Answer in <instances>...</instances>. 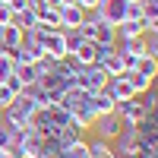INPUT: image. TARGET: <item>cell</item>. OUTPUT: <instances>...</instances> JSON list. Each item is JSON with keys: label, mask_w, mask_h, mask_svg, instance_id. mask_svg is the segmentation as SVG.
Segmentation results:
<instances>
[{"label": "cell", "mask_w": 158, "mask_h": 158, "mask_svg": "<svg viewBox=\"0 0 158 158\" xmlns=\"http://www.w3.org/2000/svg\"><path fill=\"white\" fill-rule=\"evenodd\" d=\"M79 35H82V41H92V44H98V48L117 44V29H114V25H108V22H101L95 13L85 16V22L79 25Z\"/></svg>", "instance_id": "6da1fadb"}, {"label": "cell", "mask_w": 158, "mask_h": 158, "mask_svg": "<svg viewBox=\"0 0 158 158\" xmlns=\"http://www.w3.org/2000/svg\"><path fill=\"white\" fill-rule=\"evenodd\" d=\"M142 149V133H139V123H123V130L117 133V146H114V155L120 158H136Z\"/></svg>", "instance_id": "7a4b0ae2"}, {"label": "cell", "mask_w": 158, "mask_h": 158, "mask_svg": "<svg viewBox=\"0 0 158 158\" xmlns=\"http://www.w3.org/2000/svg\"><path fill=\"white\" fill-rule=\"evenodd\" d=\"M127 6H130V0H101L98 10H92L101 22H108V25H123L127 22Z\"/></svg>", "instance_id": "3957f363"}, {"label": "cell", "mask_w": 158, "mask_h": 158, "mask_svg": "<svg viewBox=\"0 0 158 158\" xmlns=\"http://www.w3.org/2000/svg\"><path fill=\"white\" fill-rule=\"evenodd\" d=\"M108 73H104L101 67H82L79 70V76H76V85L79 89H85L89 95H95V92H101V89H108Z\"/></svg>", "instance_id": "277c9868"}, {"label": "cell", "mask_w": 158, "mask_h": 158, "mask_svg": "<svg viewBox=\"0 0 158 158\" xmlns=\"http://www.w3.org/2000/svg\"><path fill=\"white\" fill-rule=\"evenodd\" d=\"M114 114L120 117L123 123H142L149 111H146V104H142V98H139V95H133V98H127V101H117Z\"/></svg>", "instance_id": "5b68a950"}, {"label": "cell", "mask_w": 158, "mask_h": 158, "mask_svg": "<svg viewBox=\"0 0 158 158\" xmlns=\"http://www.w3.org/2000/svg\"><path fill=\"white\" fill-rule=\"evenodd\" d=\"M41 51H44L51 60L70 57V48H67V38H63V29H57V32H41Z\"/></svg>", "instance_id": "8992f818"}, {"label": "cell", "mask_w": 158, "mask_h": 158, "mask_svg": "<svg viewBox=\"0 0 158 158\" xmlns=\"http://www.w3.org/2000/svg\"><path fill=\"white\" fill-rule=\"evenodd\" d=\"M92 130L98 133V139H108V142H114L117 139V133L123 130V120L117 114H104V117H98L95 123H92Z\"/></svg>", "instance_id": "52a82bcc"}, {"label": "cell", "mask_w": 158, "mask_h": 158, "mask_svg": "<svg viewBox=\"0 0 158 158\" xmlns=\"http://www.w3.org/2000/svg\"><path fill=\"white\" fill-rule=\"evenodd\" d=\"M60 13V29H79L85 22V10L79 3H70V6H57Z\"/></svg>", "instance_id": "ba28073f"}, {"label": "cell", "mask_w": 158, "mask_h": 158, "mask_svg": "<svg viewBox=\"0 0 158 158\" xmlns=\"http://www.w3.org/2000/svg\"><path fill=\"white\" fill-rule=\"evenodd\" d=\"M70 57H73L76 63H82V67H92V63H95V57H98V44H92V41H79V44L70 51Z\"/></svg>", "instance_id": "9c48e42d"}, {"label": "cell", "mask_w": 158, "mask_h": 158, "mask_svg": "<svg viewBox=\"0 0 158 158\" xmlns=\"http://www.w3.org/2000/svg\"><path fill=\"white\" fill-rule=\"evenodd\" d=\"M146 19H127L123 25H117V41L123 38H146Z\"/></svg>", "instance_id": "30bf717a"}, {"label": "cell", "mask_w": 158, "mask_h": 158, "mask_svg": "<svg viewBox=\"0 0 158 158\" xmlns=\"http://www.w3.org/2000/svg\"><path fill=\"white\" fill-rule=\"evenodd\" d=\"M114 108H117V101H114V95H111L108 89H101V92H95V95H92V111H95L98 117L114 114Z\"/></svg>", "instance_id": "8fae6325"}, {"label": "cell", "mask_w": 158, "mask_h": 158, "mask_svg": "<svg viewBox=\"0 0 158 158\" xmlns=\"http://www.w3.org/2000/svg\"><path fill=\"white\" fill-rule=\"evenodd\" d=\"M22 44V29L19 25H3L0 29V51H13Z\"/></svg>", "instance_id": "7c38bea8"}, {"label": "cell", "mask_w": 158, "mask_h": 158, "mask_svg": "<svg viewBox=\"0 0 158 158\" xmlns=\"http://www.w3.org/2000/svg\"><path fill=\"white\" fill-rule=\"evenodd\" d=\"M123 76H127L130 89H133V95H146V92H152V85H155L149 76H142V73H136V70H127Z\"/></svg>", "instance_id": "4fadbf2b"}, {"label": "cell", "mask_w": 158, "mask_h": 158, "mask_svg": "<svg viewBox=\"0 0 158 158\" xmlns=\"http://www.w3.org/2000/svg\"><path fill=\"white\" fill-rule=\"evenodd\" d=\"M117 51L130 57H142L146 54V38H123V41H117Z\"/></svg>", "instance_id": "5bb4252c"}, {"label": "cell", "mask_w": 158, "mask_h": 158, "mask_svg": "<svg viewBox=\"0 0 158 158\" xmlns=\"http://www.w3.org/2000/svg\"><path fill=\"white\" fill-rule=\"evenodd\" d=\"M13 25H19L22 32L35 29V25H38V13H35V10H29V6L19 10V13H13Z\"/></svg>", "instance_id": "9a60e30c"}, {"label": "cell", "mask_w": 158, "mask_h": 158, "mask_svg": "<svg viewBox=\"0 0 158 158\" xmlns=\"http://www.w3.org/2000/svg\"><path fill=\"white\" fill-rule=\"evenodd\" d=\"M136 73L149 76L152 82H155V79H158V60H155V57H149V54H142V57L136 60Z\"/></svg>", "instance_id": "2e32d148"}, {"label": "cell", "mask_w": 158, "mask_h": 158, "mask_svg": "<svg viewBox=\"0 0 158 158\" xmlns=\"http://www.w3.org/2000/svg\"><path fill=\"white\" fill-rule=\"evenodd\" d=\"M89 158H114V146H111L108 139L89 142Z\"/></svg>", "instance_id": "e0dca14e"}, {"label": "cell", "mask_w": 158, "mask_h": 158, "mask_svg": "<svg viewBox=\"0 0 158 158\" xmlns=\"http://www.w3.org/2000/svg\"><path fill=\"white\" fill-rule=\"evenodd\" d=\"M16 76L22 79V85L38 82V70H35V63H16Z\"/></svg>", "instance_id": "ac0fdd59"}, {"label": "cell", "mask_w": 158, "mask_h": 158, "mask_svg": "<svg viewBox=\"0 0 158 158\" xmlns=\"http://www.w3.org/2000/svg\"><path fill=\"white\" fill-rule=\"evenodd\" d=\"M16 73V60L10 57V51H0V82H6V76Z\"/></svg>", "instance_id": "d6986e66"}, {"label": "cell", "mask_w": 158, "mask_h": 158, "mask_svg": "<svg viewBox=\"0 0 158 158\" xmlns=\"http://www.w3.org/2000/svg\"><path fill=\"white\" fill-rule=\"evenodd\" d=\"M142 19H158V0H142Z\"/></svg>", "instance_id": "ffe728a7"}, {"label": "cell", "mask_w": 158, "mask_h": 158, "mask_svg": "<svg viewBox=\"0 0 158 158\" xmlns=\"http://www.w3.org/2000/svg\"><path fill=\"white\" fill-rule=\"evenodd\" d=\"M127 19H142V0H130V6H127Z\"/></svg>", "instance_id": "44dd1931"}, {"label": "cell", "mask_w": 158, "mask_h": 158, "mask_svg": "<svg viewBox=\"0 0 158 158\" xmlns=\"http://www.w3.org/2000/svg\"><path fill=\"white\" fill-rule=\"evenodd\" d=\"M146 54L158 60V35H149V38H146Z\"/></svg>", "instance_id": "7402d4cb"}, {"label": "cell", "mask_w": 158, "mask_h": 158, "mask_svg": "<svg viewBox=\"0 0 158 158\" xmlns=\"http://www.w3.org/2000/svg\"><path fill=\"white\" fill-rule=\"evenodd\" d=\"M3 25H13V10L6 3H0V29H3Z\"/></svg>", "instance_id": "603a6c76"}, {"label": "cell", "mask_w": 158, "mask_h": 158, "mask_svg": "<svg viewBox=\"0 0 158 158\" xmlns=\"http://www.w3.org/2000/svg\"><path fill=\"white\" fill-rule=\"evenodd\" d=\"M3 85H6V89H13V92H16V95H19V92L25 89V85H22V79H19L16 73H13V76H6V82H3Z\"/></svg>", "instance_id": "cb8c5ba5"}, {"label": "cell", "mask_w": 158, "mask_h": 158, "mask_svg": "<svg viewBox=\"0 0 158 158\" xmlns=\"http://www.w3.org/2000/svg\"><path fill=\"white\" fill-rule=\"evenodd\" d=\"M51 3H48V0H29V10H35V13H44Z\"/></svg>", "instance_id": "d4e9b609"}, {"label": "cell", "mask_w": 158, "mask_h": 158, "mask_svg": "<svg viewBox=\"0 0 158 158\" xmlns=\"http://www.w3.org/2000/svg\"><path fill=\"white\" fill-rule=\"evenodd\" d=\"M76 3L82 6L85 13H92V10H98V3H101V0H76Z\"/></svg>", "instance_id": "484cf974"}, {"label": "cell", "mask_w": 158, "mask_h": 158, "mask_svg": "<svg viewBox=\"0 0 158 158\" xmlns=\"http://www.w3.org/2000/svg\"><path fill=\"white\" fill-rule=\"evenodd\" d=\"M0 158H10V155H3V152H0Z\"/></svg>", "instance_id": "4316f807"}, {"label": "cell", "mask_w": 158, "mask_h": 158, "mask_svg": "<svg viewBox=\"0 0 158 158\" xmlns=\"http://www.w3.org/2000/svg\"><path fill=\"white\" fill-rule=\"evenodd\" d=\"M0 3H10V0H0Z\"/></svg>", "instance_id": "83f0119b"}]
</instances>
